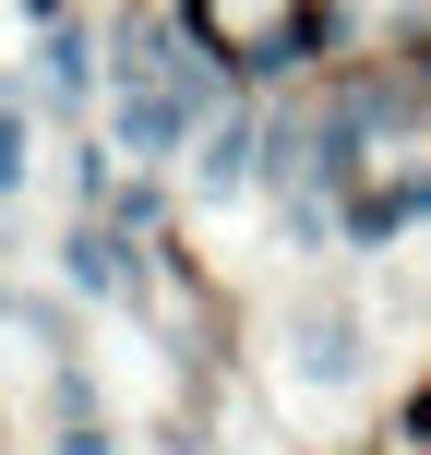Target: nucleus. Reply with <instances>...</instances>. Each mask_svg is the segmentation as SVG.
<instances>
[]
</instances>
